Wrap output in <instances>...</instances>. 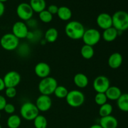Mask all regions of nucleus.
I'll use <instances>...</instances> for the list:
<instances>
[{"label":"nucleus","mask_w":128,"mask_h":128,"mask_svg":"<svg viewBox=\"0 0 128 128\" xmlns=\"http://www.w3.org/2000/svg\"><path fill=\"white\" fill-rule=\"evenodd\" d=\"M84 26L78 21H71L66 24L64 31L69 38L73 40L82 39L85 31Z\"/></svg>","instance_id":"obj_1"},{"label":"nucleus","mask_w":128,"mask_h":128,"mask_svg":"<svg viewBox=\"0 0 128 128\" xmlns=\"http://www.w3.org/2000/svg\"><path fill=\"white\" fill-rule=\"evenodd\" d=\"M20 40L12 33L4 34L0 40V45L6 51H14L18 48Z\"/></svg>","instance_id":"obj_6"},{"label":"nucleus","mask_w":128,"mask_h":128,"mask_svg":"<svg viewBox=\"0 0 128 128\" xmlns=\"http://www.w3.org/2000/svg\"><path fill=\"white\" fill-rule=\"evenodd\" d=\"M92 86L94 91L97 93H105L108 89L110 87V80L105 76H98L94 80Z\"/></svg>","instance_id":"obj_10"},{"label":"nucleus","mask_w":128,"mask_h":128,"mask_svg":"<svg viewBox=\"0 0 128 128\" xmlns=\"http://www.w3.org/2000/svg\"><path fill=\"white\" fill-rule=\"evenodd\" d=\"M112 111H113V108L112 105L106 102L104 104L100 106V110H99V114L101 116V118L105 117V116L111 115Z\"/></svg>","instance_id":"obj_26"},{"label":"nucleus","mask_w":128,"mask_h":128,"mask_svg":"<svg viewBox=\"0 0 128 128\" xmlns=\"http://www.w3.org/2000/svg\"><path fill=\"white\" fill-rule=\"evenodd\" d=\"M16 14L19 18L22 21H28L32 18L34 11L30 4L28 2H21L16 8Z\"/></svg>","instance_id":"obj_8"},{"label":"nucleus","mask_w":128,"mask_h":128,"mask_svg":"<svg viewBox=\"0 0 128 128\" xmlns=\"http://www.w3.org/2000/svg\"><path fill=\"white\" fill-rule=\"evenodd\" d=\"M122 61H123V58L121 54L116 52L110 55L108 60V66L111 68L115 70L119 68L122 65Z\"/></svg>","instance_id":"obj_15"},{"label":"nucleus","mask_w":128,"mask_h":128,"mask_svg":"<svg viewBox=\"0 0 128 128\" xmlns=\"http://www.w3.org/2000/svg\"><path fill=\"white\" fill-rule=\"evenodd\" d=\"M58 85V81L56 79L48 76L41 79L39 82L38 90L41 94L50 96L54 93Z\"/></svg>","instance_id":"obj_3"},{"label":"nucleus","mask_w":128,"mask_h":128,"mask_svg":"<svg viewBox=\"0 0 128 128\" xmlns=\"http://www.w3.org/2000/svg\"><path fill=\"white\" fill-rule=\"evenodd\" d=\"M59 33L57 29L55 28H50L48 29L44 33V40L48 42H54L58 40Z\"/></svg>","instance_id":"obj_21"},{"label":"nucleus","mask_w":128,"mask_h":128,"mask_svg":"<svg viewBox=\"0 0 128 128\" xmlns=\"http://www.w3.org/2000/svg\"><path fill=\"white\" fill-rule=\"evenodd\" d=\"M68 104L72 108H78L82 106L85 101V96L80 90H71L66 97Z\"/></svg>","instance_id":"obj_5"},{"label":"nucleus","mask_w":128,"mask_h":128,"mask_svg":"<svg viewBox=\"0 0 128 128\" xmlns=\"http://www.w3.org/2000/svg\"><path fill=\"white\" fill-rule=\"evenodd\" d=\"M108 100L111 101H117L122 94L121 90L117 86H111L105 92Z\"/></svg>","instance_id":"obj_19"},{"label":"nucleus","mask_w":128,"mask_h":128,"mask_svg":"<svg viewBox=\"0 0 128 128\" xmlns=\"http://www.w3.org/2000/svg\"><path fill=\"white\" fill-rule=\"evenodd\" d=\"M7 1H8V0H0V2H2V3H4V2H6Z\"/></svg>","instance_id":"obj_38"},{"label":"nucleus","mask_w":128,"mask_h":128,"mask_svg":"<svg viewBox=\"0 0 128 128\" xmlns=\"http://www.w3.org/2000/svg\"><path fill=\"white\" fill-rule=\"evenodd\" d=\"M90 128H102L100 124H93L91 126H90Z\"/></svg>","instance_id":"obj_37"},{"label":"nucleus","mask_w":128,"mask_h":128,"mask_svg":"<svg viewBox=\"0 0 128 128\" xmlns=\"http://www.w3.org/2000/svg\"><path fill=\"white\" fill-rule=\"evenodd\" d=\"M4 11H5L4 4V3H2V2H0V17H1V16L3 15L4 12Z\"/></svg>","instance_id":"obj_35"},{"label":"nucleus","mask_w":128,"mask_h":128,"mask_svg":"<svg viewBox=\"0 0 128 128\" xmlns=\"http://www.w3.org/2000/svg\"><path fill=\"white\" fill-rule=\"evenodd\" d=\"M119 32L114 27L104 30L101 34V37L106 42H112L117 38Z\"/></svg>","instance_id":"obj_18"},{"label":"nucleus","mask_w":128,"mask_h":128,"mask_svg":"<svg viewBox=\"0 0 128 128\" xmlns=\"http://www.w3.org/2000/svg\"></svg>","instance_id":"obj_41"},{"label":"nucleus","mask_w":128,"mask_h":128,"mask_svg":"<svg viewBox=\"0 0 128 128\" xmlns=\"http://www.w3.org/2000/svg\"><path fill=\"white\" fill-rule=\"evenodd\" d=\"M101 38V34L99 30L94 28H90L84 31L82 40L84 44L94 46L97 44Z\"/></svg>","instance_id":"obj_7"},{"label":"nucleus","mask_w":128,"mask_h":128,"mask_svg":"<svg viewBox=\"0 0 128 128\" xmlns=\"http://www.w3.org/2000/svg\"><path fill=\"white\" fill-rule=\"evenodd\" d=\"M100 124L102 128H117L118 126V120L112 115L101 117L100 120Z\"/></svg>","instance_id":"obj_16"},{"label":"nucleus","mask_w":128,"mask_h":128,"mask_svg":"<svg viewBox=\"0 0 128 128\" xmlns=\"http://www.w3.org/2000/svg\"><path fill=\"white\" fill-rule=\"evenodd\" d=\"M108 98L105 93L102 92H98L94 96V101L96 104L98 106H102L107 102Z\"/></svg>","instance_id":"obj_30"},{"label":"nucleus","mask_w":128,"mask_h":128,"mask_svg":"<svg viewBox=\"0 0 128 128\" xmlns=\"http://www.w3.org/2000/svg\"><path fill=\"white\" fill-rule=\"evenodd\" d=\"M17 94L16 88H6L5 89V95L8 98H14Z\"/></svg>","instance_id":"obj_31"},{"label":"nucleus","mask_w":128,"mask_h":128,"mask_svg":"<svg viewBox=\"0 0 128 128\" xmlns=\"http://www.w3.org/2000/svg\"><path fill=\"white\" fill-rule=\"evenodd\" d=\"M96 24L100 28L103 30L112 27V16L106 12L100 13L96 18Z\"/></svg>","instance_id":"obj_13"},{"label":"nucleus","mask_w":128,"mask_h":128,"mask_svg":"<svg viewBox=\"0 0 128 128\" xmlns=\"http://www.w3.org/2000/svg\"><path fill=\"white\" fill-rule=\"evenodd\" d=\"M4 82L6 88H16L20 83L21 77L18 72L11 71L4 75L3 78Z\"/></svg>","instance_id":"obj_11"},{"label":"nucleus","mask_w":128,"mask_h":128,"mask_svg":"<svg viewBox=\"0 0 128 128\" xmlns=\"http://www.w3.org/2000/svg\"><path fill=\"white\" fill-rule=\"evenodd\" d=\"M35 104L40 112H46L49 111L52 106V100L50 96L41 94L36 99Z\"/></svg>","instance_id":"obj_12"},{"label":"nucleus","mask_w":128,"mask_h":128,"mask_svg":"<svg viewBox=\"0 0 128 128\" xmlns=\"http://www.w3.org/2000/svg\"><path fill=\"white\" fill-rule=\"evenodd\" d=\"M112 27L119 32L128 30V12L124 11H118L112 16Z\"/></svg>","instance_id":"obj_2"},{"label":"nucleus","mask_w":128,"mask_h":128,"mask_svg":"<svg viewBox=\"0 0 128 128\" xmlns=\"http://www.w3.org/2000/svg\"><path fill=\"white\" fill-rule=\"evenodd\" d=\"M4 111H5V112L8 114H12L14 112L16 111V108H15V106H14L11 103H8L5 106L4 108Z\"/></svg>","instance_id":"obj_32"},{"label":"nucleus","mask_w":128,"mask_h":128,"mask_svg":"<svg viewBox=\"0 0 128 128\" xmlns=\"http://www.w3.org/2000/svg\"><path fill=\"white\" fill-rule=\"evenodd\" d=\"M81 54L85 60H90L94 54V50L93 46L84 44L81 48Z\"/></svg>","instance_id":"obj_25"},{"label":"nucleus","mask_w":128,"mask_h":128,"mask_svg":"<svg viewBox=\"0 0 128 128\" xmlns=\"http://www.w3.org/2000/svg\"><path fill=\"white\" fill-rule=\"evenodd\" d=\"M7 104L6 98L2 95H0V111L4 110L5 106Z\"/></svg>","instance_id":"obj_34"},{"label":"nucleus","mask_w":128,"mask_h":128,"mask_svg":"<svg viewBox=\"0 0 128 128\" xmlns=\"http://www.w3.org/2000/svg\"><path fill=\"white\" fill-rule=\"evenodd\" d=\"M29 32L28 26L24 21H16L12 25V33L19 40L27 38Z\"/></svg>","instance_id":"obj_9"},{"label":"nucleus","mask_w":128,"mask_h":128,"mask_svg":"<svg viewBox=\"0 0 128 128\" xmlns=\"http://www.w3.org/2000/svg\"><path fill=\"white\" fill-rule=\"evenodd\" d=\"M59 7L55 4H51L48 8V11L50 12L52 15L57 14L58 11Z\"/></svg>","instance_id":"obj_33"},{"label":"nucleus","mask_w":128,"mask_h":128,"mask_svg":"<svg viewBox=\"0 0 128 128\" xmlns=\"http://www.w3.org/2000/svg\"><path fill=\"white\" fill-rule=\"evenodd\" d=\"M1 112H0V120H1Z\"/></svg>","instance_id":"obj_39"},{"label":"nucleus","mask_w":128,"mask_h":128,"mask_svg":"<svg viewBox=\"0 0 128 128\" xmlns=\"http://www.w3.org/2000/svg\"><path fill=\"white\" fill-rule=\"evenodd\" d=\"M20 114L26 121H33L40 114V111L35 104L31 102H26L21 105Z\"/></svg>","instance_id":"obj_4"},{"label":"nucleus","mask_w":128,"mask_h":128,"mask_svg":"<svg viewBox=\"0 0 128 128\" xmlns=\"http://www.w3.org/2000/svg\"><path fill=\"white\" fill-rule=\"evenodd\" d=\"M0 128H2V126H1V124H0Z\"/></svg>","instance_id":"obj_40"},{"label":"nucleus","mask_w":128,"mask_h":128,"mask_svg":"<svg viewBox=\"0 0 128 128\" xmlns=\"http://www.w3.org/2000/svg\"><path fill=\"white\" fill-rule=\"evenodd\" d=\"M57 15L61 20L67 21H69L72 17V11L67 6H60L59 7Z\"/></svg>","instance_id":"obj_20"},{"label":"nucleus","mask_w":128,"mask_h":128,"mask_svg":"<svg viewBox=\"0 0 128 128\" xmlns=\"http://www.w3.org/2000/svg\"><path fill=\"white\" fill-rule=\"evenodd\" d=\"M117 106L121 111L128 112V93H124L121 95L117 100Z\"/></svg>","instance_id":"obj_23"},{"label":"nucleus","mask_w":128,"mask_h":128,"mask_svg":"<svg viewBox=\"0 0 128 128\" xmlns=\"http://www.w3.org/2000/svg\"><path fill=\"white\" fill-rule=\"evenodd\" d=\"M73 82L74 84L79 88H85L89 84V79L88 76L84 73L79 72L76 74L73 78Z\"/></svg>","instance_id":"obj_17"},{"label":"nucleus","mask_w":128,"mask_h":128,"mask_svg":"<svg viewBox=\"0 0 128 128\" xmlns=\"http://www.w3.org/2000/svg\"><path fill=\"white\" fill-rule=\"evenodd\" d=\"M7 126L9 128H19L21 124V119L17 114H11L7 120Z\"/></svg>","instance_id":"obj_24"},{"label":"nucleus","mask_w":128,"mask_h":128,"mask_svg":"<svg viewBox=\"0 0 128 128\" xmlns=\"http://www.w3.org/2000/svg\"><path fill=\"white\" fill-rule=\"evenodd\" d=\"M34 126L35 128H46L48 126V121L46 117L42 115L39 114L34 120Z\"/></svg>","instance_id":"obj_27"},{"label":"nucleus","mask_w":128,"mask_h":128,"mask_svg":"<svg viewBox=\"0 0 128 128\" xmlns=\"http://www.w3.org/2000/svg\"><path fill=\"white\" fill-rule=\"evenodd\" d=\"M5 89H6V86H5L3 79L0 78V92L3 91V90H5Z\"/></svg>","instance_id":"obj_36"},{"label":"nucleus","mask_w":128,"mask_h":128,"mask_svg":"<svg viewBox=\"0 0 128 128\" xmlns=\"http://www.w3.org/2000/svg\"><path fill=\"white\" fill-rule=\"evenodd\" d=\"M69 91L65 86H61V85H58L54 92V94L56 98L60 99L66 98Z\"/></svg>","instance_id":"obj_28"},{"label":"nucleus","mask_w":128,"mask_h":128,"mask_svg":"<svg viewBox=\"0 0 128 128\" xmlns=\"http://www.w3.org/2000/svg\"><path fill=\"white\" fill-rule=\"evenodd\" d=\"M30 5L34 12L40 13L46 9V2L45 0H30Z\"/></svg>","instance_id":"obj_22"},{"label":"nucleus","mask_w":128,"mask_h":128,"mask_svg":"<svg viewBox=\"0 0 128 128\" xmlns=\"http://www.w3.org/2000/svg\"><path fill=\"white\" fill-rule=\"evenodd\" d=\"M34 72L38 77L43 79L50 76L51 73V68L46 62H40L35 66Z\"/></svg>","instance_id":"obj_14"},{"label":"nucleus","mask_w":128,"mask_h":128,"mask_svg":"<svg viewBox=\"0 0 128 128\" xmlns=\"http://www.w3.org/2000/svg\"><path fill=\"white\" fill-rule=\"evenodd\" d=\"M40 20L44 23H49L53 18V15L51 14L47 10H44L39 13Z\"/></svg>","instance_id":"obj_29"}]
</instances>
